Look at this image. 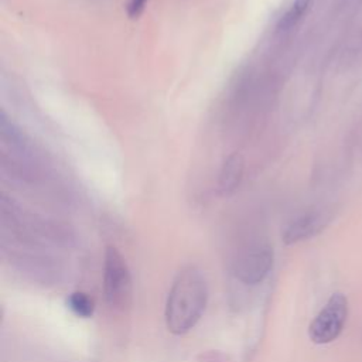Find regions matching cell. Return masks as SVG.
Returning <instances> with one entry per match:
<instances>
[{
    "label": "cell",
    "mask_w": 362,
    "mask_h": 362,
    "mask_svg": "<svg viewBox=\"0 0 362 362\" xmlns=\"http://www.w3.org/2000/svg\"><path fill=\"white\" fill-rule=\"evenodd\" d=\"M208 301V286L202 273L189 266L174 280L165 303V325L170 332L182 335L197 325Z\"/></svg>",
    "instance_id": "obj_1"
},
{
    "label": "cell",
    "mask_w": 362,
    "mask_h": 362,
    "mask_svg": "<svg viewBox=\"0 0 362 362\" xmlns=\"http://www.w3.org/2000/svg\"><path fill=\"white\" fill-rule=\"evenodd\" d=\"M103 293L107 304L124 310L132 301V277L127 263L115 246H107L103 263Z\"/></svg>",
    "instance_id": "obj_2"
},
{
    "label": "cell",
    "mask_w": 362,
    "mask_h": 362,
    "mask_svg": "<svg viewBox=\"0 0 362 362\" xmlns=\"http://www.w3.org/2000/svg\"><path fill=\"white\" fill-rule=\"evenodd\" d=\"M273 267V247L266 242H255L242 249L233 260L232 270L245 284H257Z\"/></svg>",
    "instance_id": "obj_3"
},
{
    "label": "cell",
    "mask_w": 362,
    "mask_h": 362,
    "mask_svg": "<svg viewBox=\"0 0 362 362\" xmlns=\"http://www.w3.org/2000/svg\"><path fill=\"white\" fill-rule=\"evenodd\" d=\"M348 315V300L344 294L335 293L315 315L308 328L310 339L314 344H328L342 331Z\"/></svg>",
    "instance_id": "obj_4"
},
{
    "label": "cell",
    "mask_w": 362,
    "mask_h": 362,
    "mask_svg": "<svg viewBox=\"0 0 362 362\" xmlns=\"http://www.w3.org/2000/svg\"><path fill=\"white\" fill-rule=\"evenodd\" d=\"M327 223V216L321 212H308L296 218L284 230L283 240L293 245L317 235Z\"/></svg>",
    "instance_id": "obj_5"
},
{
    "label": "cell",
    "mask_w": 362,
    "mask_h": 362,
    "mask_svg": "<svg viewBox=\"0 0 362 362\" xmlns=\"http://www.w3.org/2000/svg\"><path fill=\"white\" fill-rule=\"evenodd\" d=\"M243 170L245 161L240 154L233 153L223 160L218 175V188L222 195H230L239 188L243 178Z\"/></svg>",
    "instance_id": "obj_6"
},
{
    "label": "cell",
    "mask_w": 362,
    "mask_h": 362,
    "mask_svg": "<svg viewBox=\"0 0 362 362\" xmlns=\"http://www.w3.org/2000/svg\"><path fill=\"white\" fill-rule=\"evenodd\" d=\"M68 308L81 318H89L93 314V300L83 291H74L66 298Z\"/></svg>",
    "instance_id": "obj_7"
},
{
    "label": "cell",
    "mask_w": 362,
    "mask_h": 362,
    "mask_svg": "<svg viewBox=\"0 0 362 362\" xmlns=\"http://www.w3.org/2000/svg\"><path fill=\"white\" fill-rule=\"evenodd\" d=\"M310 1L311 0H293L290 7L287 8V11L281 16V18L279 21V28L290 30L291 27H294L301 20L304 13L307 11Z\"/></svg>",
    "instance_id": "obj_8"
},
{
    "label": "cell",
    "mask_w": 362,
    "mask_h": 362,
    "mask_svg": "<svg viewBox=\"0 0 362 362\" xmlns=\"http://www.w3.org/2000/svg\"><path fill=\"white\" fill-rule=\"evenodd\" d=\"M147 0H129L127 3V14L132 18H136L141 14V11L144 10Z\"/></svg>",
    "instance_id": "obj_9"
}]
</instances>
